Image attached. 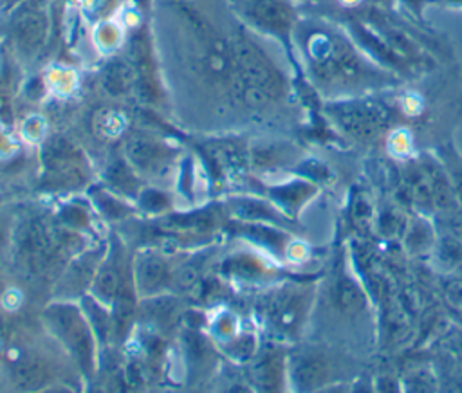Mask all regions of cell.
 I'll return each mask as SVG.
<instances>
[{"mask_svg": "<svg viewBox=\"0 0 462 393\" xmlns=\"http://www.w3.org/2000/svg\"><path fill=\"white\" fill-rule=\"evenodd\" d=\"M233 76L229 92L251 108H262L285 92V79L265 52L245 34L231 38Z\"/></svg>", "mask_w": 462, "mask_h": 393, "instance_id": "1", "label": "cell"}, {"mask_svg": "<svg viewBox=\"0 0 462 393\" xmlns=\"http://www.w3.org/2000/svg\"><path fill=\"white\" fill-rule=\"evenodd\" d=\"M309 50L314 76L327 85L346 88L368 83L375 78V72L368 69L341 36L316 32L309 40Z\"/></svg>", "mask_w": 462, "mask_h": 393, "instance_id": "2", "label": "cell"}, {"mask_svg": "<svg viewBox=\"0 0 462 393\" xmlns=\"http://www.w3.org/2000/svg\"><path fill=\"white\" fill-rule=\"evenodd\" d=\"M233 4L245 22L278 38H287L296 22L289 0H233Z\"/></svg>", "mask_w": 462, "mask_h": 393, "instance_id": "3", "label": "cell"}, {"mask_svg": "<svg viewBox=\"0 0 462 393\" xmlns=\"http://www.w3.org/2000/svg\"><path fill=\"white\" fill-rule=\"evenodd\" d=\"M32 0L31 5H25L20 9V13L14 16L13 22V36L18 45V49L23 54H34L42 49L47 38L49 31V22L47 14L40 7V4H34Z\"/></svg>", "mask_w": 462, "mask_h": 393, "instance_id": "4", "label": "cell"}, {"mask_svg": "<svg viewBox=\"0 0 462 393\" xmlns=\"http://www.w3.org/2000/svg\"><path fill=\"white\" fill-rule=\"evenodd\" d=\"M134 85H137V74L130 61L114 59L103 70V87L112 96L126 94Z\"/></svg>", "mask_w": 462, "mask_h": 393, "instance_id": "5", "label": "cell"}, {"mask_svg": "<svg viewBox=\"0 0 462 393\" xmlns=\"http://www.w3.org/2000/svg\"><path fill=\"white\" fill-rule=\"evenodd\" d=\"M126 155L137 168H152L162 155L164 148L150 139L144 137H132L126 142Z\"/></svg>", "mask_w": 462, "mask_h": 393, "instance_id": "6", "label": "cell"}, {"mask_svg": "<svg viewBox=\"0 0 462 393\" xmlns=\"http://www.w3.org/2000/svg\"><path fill=\"white\" fill-rule=\"evenodd\" d=\"M164 272H166V267L157 258H150L141 265V279L144 285H150V287L161 283L164 278Z\"/></svg>", "mask_w": 462, "mask_h": 393, "instance_id": "7", "label": "cell"}, {"mask_svg": "<svg viewBox=\"0 0 462 393\" xmlns=\"http://www.w3.org/2000/svg\"><path fill=\"white\" fill-rule=\"evenodd\" d=\"M43 370L36 362H22L16 368V380L23 386H34L42 380Z\"/></svg>", "mask_w": 462, "mask_h": 393, "instance_id": "8", "label": "cell"}, {"mask_svg": "<svg viewBox=\"0 0 462 393\" xmlns=\"http://www.w3.org/2000/svg\"><path fill=\"white\" fill-rule=\"evenodd\" d=\"M96 288L99 292L101 297L108 299L116 294V288H117V283H116V276L112 270H103L96 281Z\"/></svg>", "mask_w": 462, "mask_h": 393, "instance_id": "9", "label": "cell"}]
</instances>
